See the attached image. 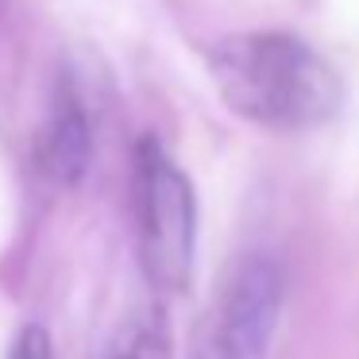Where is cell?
I'll return each instance as SVG.
<instances>
[{
    "label": "cell",
    "instance_id": "cell-5",
    "mask_svg": "<svg viewBox=\"0 0 359 359\" xmlns=\"http://www.w3.org/2000/svg\"><path fill=\"white\" fill-rule=\"evenodd\" d=\"M104 359H170V325L158 309H140L120 325Z\"/></svg>",
    "mask_w": 359,
    "mask_h": 359
},
{
    "label": "cell",
    "instance_id": "cell-6",
    "mask_svg": "<svg viewBox=\"0 0 359 359\" xmlns=\"http://www.w3.org/2000/svg\"><path fill=\"white\" fill-rule=\"evenodd\" d=\"M8 359H55L50 336L43 332L39 325L20 328V336H16V344H12V355H8Z\"/></svg>",
    "mask_w": 359,
    "mask_h": 359
},
{
    "label": "cell",
    "instance_id": "cell-4",
    "mask_svg": "<svg viewBox=\"0 0 359 359\" xmlns=\"http://www.w3.org/2000/svg\"><path fill=\"white\" fill-rule=\"evenodd\" d=\"M89 155H93V135H89L86 109L70 89H62L39 135V166L50 182L74 186L89 170Z\"/></svg>",
    "mask_w": 359,
    "mask_h": 359
},
{
    "label": "cell",
    "instance_id": "cell-3",
    "mask_svg": "<svg viewBox=\"0 0 359 359\" xmlns=\"http://www.w3.org/2000/svg\"><path fill=\"white\" fill-rule=\"evenodd\" d=\"M286 274L271 255H243L197 325L189 359H266L282 320Z\"/></svg>",
    "mask_w": 359,
    "mask_h": 359
},
{
    "label": "cell",
    "instance_id": "cell-2",
    "mask_svg": "<svg viewBox=\"0 0 359 359\" xmlns=\"http://www.w3.org/2000/svg\"><path fill=\"white\" fill-rule=\"evenodd\" d=\"M135 212L147 278L170 294L186 290L197 251V201L189 178L155 140H143L135 155Z\"/></svg>",
    "mask_w": 359,
    "mask_h": 359
},
{
    "label": "cell",
    "instance_id": "cell-1",
    "mask_svg": "<svg viewBox=\"0 0 359 359\" xmlns=\"http://www.w3.org/2000/svg\"><path fill=\"white\" fill-rule=\"evenodd\" d=\"M209 74L232 112L259 128L305 132L336 116L340 74L305 39L286 32H248L209 50Z\"/></svg>",
    "mask_w": 359,
    "mask_h": 359
}]
</instances>
